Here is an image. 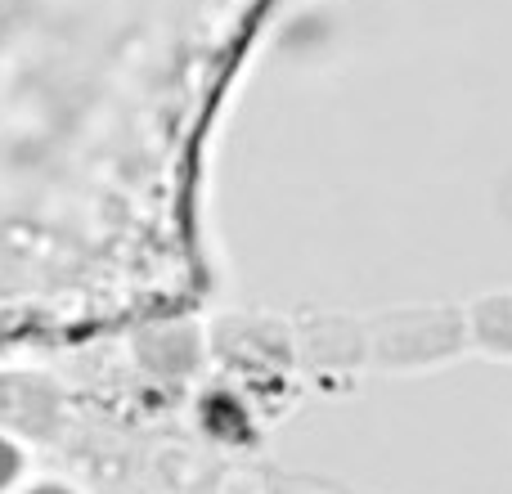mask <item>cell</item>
Here are the masks:
<instances>
[{"instance_id": "277c9868", "label": "cell", "mask_w": 512, "mask_h": 494, "mask_svg": "<svg viewBox=\"0 0 512 494\" xmlns=\"http://www.w3.org/2000/svg\"><path fill=\"white\" fill-rule=\"evenodd\" d=\"M14 494H81V490L68 486V481H54V477H27Z\"/></svg>"}, {"instance_id": "6da1fadb", "label": "cell", "mask_w": 512, "mask_h": 494, "mask_svg": "<svg viewBox=\"0 0 512 494\" xmlns=\"http://www.w3.org/2000/svg\"><path fill=\"white\" fill-rule=\"evenodd\" d=\"M463 319L441 306H414V310H391V315L373 319L364 333V351L387 369H405V364H436L445 355L459 351L463 342Z\"/></svg>"}, {"instance_id": "7a4b0ae2", "label": "cell", "mask_w": 512, "mask_h": 494, "mask_svg": "<svg viewBox=\"0 0 512 494\" xmlns=\"http://www.w3.org/2000/svg\"><path fill=\"white\" fill-rule=\"evenodd\" d=\"M472 333L486 351L495 355H512V292H499V297H486L477 310H472Z\"/></svg>"}, {"instance_id": "3957f363", "label": "cell", "mask_w": 512, "mask_h": 494, "mask_svg": "<svg viewBox=\"0 0 512 494\" xmlns=\"http://www.w3.org/2000/svg\"><path fill=\"white\" fill-rule=\"evenodd\" d=\"M27 477H32L27 441H18L14 432H0V494H14Z\"/></svg>"}]
</instances>
